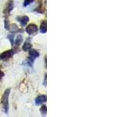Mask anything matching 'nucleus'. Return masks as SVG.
<instances>
[{
  "instance_id": "nucleus-1",
  "label": "nucleus",
  "mask_w": 125,
  "mask_h": 117,
  "mask_svg": "<svg viewBox=\"0 0 125 117\" xmlns=\"http://www.w3.org/2000/svg\"><path fill=\"white\" fill-rule=\"evenodd\" d=\"M10 91V88H7L2 97V104L3 106V111L5 113H8L9 112V96Z\"/></svg>"
},
{
  "instance_id": "nucleus-2",
  "label": "nucleus",
  "mask_w": 125,
  "mask_h": 117,
  "mask_svg": "<svg viewBox=\"0 0 125 117\" xmlns=\"http://www.w3.org/2000/svg\"><path fill=\"white\" fill-rule=\"evenodd\" d=\"M15 53V51L11 49V50H7L5 51L4 52H2V54H0V59L1 60H8L13 56V54Z\"/></svg>"
},
{
  "instance_id": "nucleus-3",
  "label": "nucleus",
  "mask_w": 125,
  "mask_h": 117,
  "mask_svg": "<svg viewBox=\"0 0 125 117\" xmlns=\"http://www.w3.org/2000/svg\"><path fill=\"white\" fill-rule=\"evenodd\" d=\"M38 26L36 24H34V23H31L29 24L26 27V32L29 35L34 34V33H36L38 31Z\"/></svg>"
},
{
  "instance_id": "nucleus-4",
  "label": "nucleus",
  "mask_w": 125,
  "mask_h": 117,
  "mask_svg": "<svg viewBox=\"0 0 125 117\" xmlns=\"http://www.w3.org/2000/svg\"><path fill=\"white\" fill-rule=\"evenodd\" d=\"M13 7H14V3L13 1L12 0H9L7 2L6 5V9L4 10V13L5 14H10V12L13 10Z\"/></svg>"
},
{
  "instance_id": "nucleus-5",
  "label": "nucleus",
  "mask_w": 125,
  "mask_h": 117,
  "mask_svg": "<svg viewBox=\"0 0 125 117\" xmlns=\"http://www.w3.org/2000/svg\"><path fill=\"white\" fill-rule=\"evenodd\" d=\"M17 20L21 23V27H25L27 23L29 22V17L27 16H23V17H17Z\"/></svg>"
},
{
  "instance_id": "nucleus-6",
  "label": "nucleus",
  "mask_w": 125,
  "mask_h": 117,
  "mask_svg": "<svg viewBox=\"0 0 125 117\" xmlns=\"http://www.w3.org/2000/svg\"><path fill=\"white\" fill-rule=\"evenodd\" d=\"M47 100V97L45 95H42L38 96L36 98H35V105H40L42 104H43L44 102H45Z\"/></svg>"
},
{
  "instance_id": "nucleus-7",
  "label": "nucleus",
  "mask_w": 125,
  "mask_h": 117,
  "mask_svg": "<svg viewBox=\"0 0 125 117\" xmlns=\"http://www.w3.org/2000/svg\"><path fill=\"white\" fill-rule=\"evenodd\" d=\"M29 56L31 58L35 59V58L39 56V52L34 49H31V50H29Z\"/></svg>"
},
{
  "instance_id": "nucleus-8",
  "label": "nucleus",
  "mask_w": 125,
  "mask_h": 117,
  "mask_svg": "<svg viewBox=\"0 0 125 117\" xmlns=\"http://www.w3.org/2000/svg\"><path fill=\"white\" fill-rule=\"evenodd\" d=\"M40 31L42 33L45 34L47 31V22L46 20H43L40 25Z\"/></svg>"
},
{
  "instance_id": "nucleus-9",
  "label": "nucleus",
  "mask_w": 125,
  "mask_h": 117,
  "mask_svg": "<svg viewBox=\"0 0 125 117\" xmlns=\"http://www.w3.org/2000/svg\"><path fill=\"white\" fill-rule=\"evenodd\" d=\"M22 41H23L22 35L21 34L17 35V38H16V40H15V45L17 46V47H18L22 43Z\"/></svg>"
},
{
  "instance_id": "nucleus-10",
  "label": "nucleus",
  "mask_w": 125,
  "mask_h": 117,
  "mask_svg": "<svg viewBox=\"0 0 125 117\" xmlns=\"http://www.w3.org/2000/svg\"><path fill=\"white\" fill-rule=\"evenodd\" d=\"M31 47H32V45L29 42H25L23 45V50L25 51V52H28L29 50L31 49Z\"/></svg>"
},
{
  "instance_id": "nucleus-11",
  "label": "nucleus",
  "mask_w": 125,
  "mask_h": 117,
  "mask_svg": "<svg viewBox=\"0 0 125 117\" xmlns=\"http://www.w3.org/2000/svg\"><path fill=\"white\" fill-rule=\"evenodd\" d=\"M33 62H34V59L30 57V58H27V59H26V61L24 62V63H25L24 65L28 66H32Z\"/></svg>"
},
{
  "instance_id": "nucleus-12",
  "label": "nucleus",
  "mask_w": 125,
  "mask_h": 117,
  "mask_svg": "<svg viewBox=\"0 0 125 117\" xmlns=\"http://www.w3.org/2000/svg\"><path fill=\"white\" fill-rule=\"evenodd\" d=\"M40 112L42 113V116H45L46 114H47V107H46V105H42V106L40 108Z\"/></svg>"
},
{
  "instance_id": "nucleus-13",
  "label": "nucleus",
  "mask_w": 125,
  "mask_h": 117,
  "mask_svg": "<svg viewBox=\"0 0 125 117\" xmlns=\"http://www.w3.org/2000/svg\"><path fill=\"white\" fill-rule=\"evenodd\" d=\"M4 23H5V29L6 30H10V23L8 19H6L5 21H4Z\"/></svg>"
},
{
  "instance_id": "nucleus-14",
  "label": "nucleus",
  "mask_w": 125,
  "mask_h": 117,
  "mask_svg": "<svg viewBox=\"0 0 125 117\" xmlns=\"http://www.w3.org/2000/svg\"><path fill=\"white\" fill-rule=\"evenodd\" d=\"M8 39L10 40V43H11V45H12V46H13V38H14V34H9L8 35Z\"/></svg>"
},
{
  "instance_id": "nucleus-15",
  "label": "nucleus",
  "mask_w": 125,
  "mask_h": 117,
  "mask_svg": "<svg viewBox=\"0 0 125 117\" xmlns=\"http://www.w3.org/2000/svg\"><path fill=\"white\" fill-rule=\"evenodd\" d=\"M34 1V0H25L24 2H23V6H27L29 4H31V2H33Z\"/></svg>"
},
{
  "instance_id": "nucleus-16",
  "label": "nucleus",
  "mask_w": 125,
  "mask_h": 117,
  "mask_svg": "<svg viewBox=\"0 0 125 117\" xmlns=\"http://www.w3.org/2000/svg\"><path fill=\"white\" fill-rule=\"evenodd\" d=\"M4 75H5V74H4V73L2 71L1 69H0V80H2V77H4Z\"/></svg>"
},
{
  "instance_id": "nucleus-17",
  "label": "nucleus",
  "mask_w": 125,
  "mask_h": 117,
  "mask_svg": "<svg viewBox=\"0 0 125 117\" xmlns=\"http://www.w3.org/2000/svg\"><path fill=\"white\" fill-rule=\"evenodd\" d=\"M46 80H47V74L45 73V80H44V83H43V84H44L45 86H46Z\"/></svg>"
}]
</instances>
